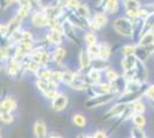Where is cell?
Wrapping results in <instances>:
<instances>
[{
  "label": "cell",
  "mask_w": 154,
  "mask_h": 138,
  "mask_svg": "<svg viewBox=\"0 0 154 138\" xmlns=\"http://www.w3.org/2000/svg\"><path fill=\"white\" fill-rule=\"evenodd\" d=\"M132 123L136 127H139V128H144L146 125V118L144 116V114H135L132 116Z\"/></svg>",
  "instance_id": "22"
},
{
  "label": "cell",
  "mask_w": 154,
  "mask_h": 138,
  "mask_svg": "<svg viewBox=\"0 0 154 138\" xmlns=\"http://www.w3.org/2000/svg\"><path fill=\"white\" fill-rule=\"evenodd\" d=\"M93 136H94V138H108L107 135H106V132L103 131V130H98Z\"/></svg>",
  "instance_id": "35"
},
{
  "label": "cell",
  "mask_w": 154,
  "mask_h": 138,
  "mask_svg": "<svg viewBox=\"0 0 154 138\" xmlns=\"http://www.w3.org/2000/svg\"><path fill=\"white\" fill-rule=\"evenodd\" d=\"M76 12L81 17H83L85 20H89V19H90V9H89L88 5L82 4V5L76 9Z\"/></svg>",
  "instance_id": "24"
},
{
  "label": "cell",
  "mask_w": 154,
  "mask_h": 138,
  "mask_svg": "<svg viewBox=\"0 0 154 138\" xmlns=\"http://www.w3.org/2000/svg\"><path fill=\"white\" fill-rule=\"evenodd\" d=\"M136 50L137 47L134 45H125L122 48V53L124 57H129V55H136Z\"/></svg>",
  "instance_id": "32"
},
{
  "label": "cell",
  "mask_w": 154,
  "mask_h": 138,
  "mask_svg": "<svg viewBox=\"0 0 154 138\" xmlns=\"http://www.w3.org/2000/svg\"><path fill=\"white\" fill-rule=\"evenodd\" d=\"M7 5H13V4H16L19 2V0H6Z\"/></svg>",
  "instance_id": "37"
},
{
  "label": "cell",
  "mask_w": 154,
  "mask_h": 138,
  "mask_svg": "<svg viewBox=\"0 0 154 138\" xmlns=\"http://www.w3.org/2000/svg\"><path fill=\"white\" fill-rule=\"evenodd\" d=\"M153 13H154V12H153Z\"/></svg>",
  "instance_id": "40"
},
{
  "label": "cell",
  "mask_w": 154,
  "mask_h": 138,
  "mask_svg": "<svg viewBox=\"0 0 154 138\" xmlns=\"http://www.w3.org/2000/svg\"><path fill=\"white\" fill-rule=\"evenodd\" d=\"M46 39L48 40L51 44H54V45H60V44L62 43V35H61L60 32H57V31L51 30L50 33H47Z\"/></svg>",
  "instance_id": "15"
},
{
  "label": "cell",
  "mask_w": 154,
  "mask_h": 138,
  "mask_svg": "<svg viewBox=\"0 0 154 138\" xmlns=\"http://www.w3.org/2000/svg\"><path fill=\"white\" fill-rule=\"evenodd\" d=\"M110 54H112V47H110V45H109L108 43H106V41H103L100 44V57L99 58L108 61Z\"/></svg>",
  "instance_id": "16"
},
{
  "label": "cell",
  "mask_w": 154,
  "mask_h": 138,
  "mask_svg": "<svg viewBox=\"0 0 154 138\" xmlns=\"http://www.w3.org/2000/svg\"><path fill=\"white\" fill-rule=\"evenodd\" d=\"M86 79H88V83L90 86L101 83V72L91 68L90 70L86 72Z\"/></svg>",
  "instance_id": "9"
},
{
  "label": "cell",
  "mask_w": 154,
  "mask_h": 138,
  "mask_svg": "<svg viewBox=\"0 0 154 138\" xmlns=\"http://www.w3.org/2000/svg\"><path fill=\"white\" fill-rule=\"evenodd\" d=\"M92 69H97L99 72L101 70H107L109 68V63L107 60H103L101 58H97V59L92 60V65H91Z\"/></svg>",
  "instance_id": "14"
},
{
  "label": "cell",
  "mask_w": 154,
  "mask_h": 138,
  "mask_svg": "<svg viewBox=\"0 0 154 138\" xmlns=\"http://www.w3.org/2000/svg\"><path fill=\"white\" fill-rule=\"evenodd\" d=\"M127 107H128V105H124V104H121V103H117L116 105L113 106L108 112L103 115V120H110V118H121L123 112L125 111Z\"/></svg>",
  "instance_id": "4"
},
{
  "label": "cell",
  "mask_w": 154,
  "mask_h": 138,
  "mask_svg": "<svg viewBox=\"0 0 154 138\" xmlns=\"http://www.w3.org/2000/svg\"><path fill=\"white\" fill-rule=\"evenodd\" d=\"M29 8L32 13H40V12H44L45 6L43 5V2L40 0H30Z\"/></svg>",
  "instance_id": "19"
},
{
  "label": "cell",
  "mask_w": 154,
  "mask_h": 138,
  "mask_svg": "<svg viewBox=\"0 0 154 138\" xmlns=\"http://www.w3.org/2000/svg\"><path fill=\"white\" fill-rule=\"evenodd\" d=\"M33 133L36 138H47V128L43 120H37L33 125Z\"/></svg>",
  "instance_id": "6"
},
{
  "label": "cell",
  "mask_w": 154,
  "mask_h": 138,
  "mask_svg": "<svg viewBox=\"0 0 154 138\" xmlns=\"http://www.w3.org/2000/svg\"><path fill=\"white\" fill-rule=\"evenodd\" d=\"M85 137H86V135H84V133H78L76 138H85Z\"/></svg>",
  "instance_id": "38"
},
{
  "label": "cell",
  "mask_w": 154,
  "mask_h": 138,
  "mask_svg": "<svg viewBox=\"0 0 154 138\" xmlns=\"http://www.w3.org/2000/svg\"><path fill=\"white\" fill-rule=\"evenodd\" d=\"M92 65V58L88 52V50H82L79 53V67L81 69H88Z\"/></svg>",
  "instance_id": "11"
},
{
  "label": "cell",
  "mask_w": 154,
  "mask_h": 138,
  "mask_svg": "<svg viewBox=\"0 0 154 138\" xmlns=\"http://www.w3.org/2000/svg\"><path fill=\"white\" fill-rule=\"evenodd\" d=\"M115 94L113 93H108V94H98L92 98H89V100L85 101V107L86 108H96V107H100V106L107 105L112 100H114Z\"/></svg>",
  "instance_id": "2"
},
{
  "label": "cell",
  "mask_w": 154,
  "mask_h": 138,
  "mask_svg": "<svg viewBox=\"0 0 154 138\" xmlns=\"http://www.w3.org/2000/svg\"><path fill=\"white\" fill-rule=\"evenodd\" d=\"M22 21H23V19H21L20 16L16 15L9 21V23H7L8 24V37H11L15 32L20 31V28L22 26Z\"/></svg>",
  "instance_id": "10"
},
{
  "label": "cell",
  "mask_w": 154,
  "mask_h": 138,
  "mask_svg": "<svg viewBox=\"0 0 154 138\" xmlns=\"http://www.w3.org/2000/svg\"><path fill=\"white\" fill-rule=\"evenodd\" d=\"M17 107V103L13 97H7L2 100L1 103V113H12L13 111L16 109Z\"/></svg>",
  "instance_id": "7"
},
{
  "label": "cell",
  "mask_w": 154,
  "mask_h": 138,
  "mask_svg": "<svg viewBox=\"0 0 154 138\" xmlns=\"http://www.w3.org/2000/svg\"><path fill=\"white\" fill-rule=\"evenodd\" d=\"M68 106V97L63 93H59L55 98L52 100V109L54 112H61Z\"/></svg>",
  "instance_id": "3"
},
{
  "label": "cell",
  "mask_w": 154,
  "mask_h": 138,
  "mask_svg": "<svg viewBox=\"0 0 154 138\" xmlns=\"http://www.w3.org/2000/svg\"><path fill=\"white\" fill-rule=\"evenodd\" d=\"M138 46H143V47L154 46V30L145 33L140 39H139V41H138Z\"/></svg>",
  "instance_id": "13"
},
{
  "label": "cell",
  "mask_w": 154,
  "mask_h": 138,
  "mask_svg": "<svg viewBox=\"0 0 154 138\" xmlns=\"http://www.w3.org/2000/svg\"><path fill=\"white\" fill-rule=\"evenodd\" d=\"M146 138H148V137H146Z\"/></svg>",
  "instance_id": "39"
},
{
  "label": "cell",
  "mask_w": 154,
  "mask_h": 138,
  "mask_svg": "<svg viewBox=\"0 0 154 138\" xmlns=\"http://www.w3.org/2000/svg\"><path fill=\"white\" fill-rule=\"evenodd\" d=\"M113 28L116 32L124 37H131L135 33V20H130L128 17H119L114 21Z\"/></svg>",
  "instance_id": "1"
},
{
  "label": "cell",
  "mask_w": 154,
  "mask_h": 138,
  "mask_svg": "<svg viewBox=\"0 0 154 138\" xmlns=\"http://www.w3.org/2000/svg\"><path fill=\"white\" fill-rule=\"evenodd\" d=\"M137 62L138 59L136 55H129V57H124V59L121 62V66H122L123 72H129V70H132L135 69L137 66Z\"/></svg>",
  "instance_id": "8"
},
{
  "label": "cell",
  "mask_w": 154,
  "mask_h": 138,
  "mask_svg": "<svg viewBox=\"0 0 154 138\" xmlns=\"http://www.w3.org/2000/svg\"><path fill=\"white\" fill-rule=\"evenodd\" d=\"M124 7L127 11H137L140 8V2L138 0H124Z\"/></svg>",
  "instance_id": "26"
},
{
  "label": "cell",
  "mask_w": 154,
  "mask_h": 138,
  "mask_svg": "<svg viewBox=\"0 0 154 138\" xmlns=\"http://www.w3.org/2000/svg\"><path fill=\"white\" fill-rule=\"evenodd\" d=\"M84 40H85V43L88 44V46L97 45V37L94 33L88 32L85 36H84Z\"/></svg>",
  "instance_id": "30"
},
{
  "label": "cell",
  "mask_w": 154,
  "mask_h": 138,
  "mask_svg": "<svg viewBox=\"0 0 154 138\" xmlns=\"http://www.w3.org/2000/svg\"><path fill=\"white\" fill-rule=\"evenodd\" d=\"M66 54H67V52H66V50H64L63 47H57L54 50V52H53V60H54V62L60 65L62 62L63 58L66 57Z\"/></svg>",
  "instance_id": "18"
},
{
  "label": "cell",
  "mask_w": 154,
  "mask_h": 138,
  "mask_svg": "<svg viewBox=\"0 0 154 138\" xmlns=\"http://www.w3.org/2000/svg\"><path fill=\"white\" fill-rule=\"evenodd\" d=\"M30 8L29 7H23V6H19L17 11H16V15L20 16L21 19H26V16L30 14Z\"/></svg>",
  "instance_id": "31"
},
{
  "label": "cell",
  "mask_w": 154,
  "mask_h": 138,
  "mask_svg": "<svg viewBox=\"0 0 154 138\" xmlns=\"http://www.w3.org/2000/svg\"><path fill=\"white\" fill-rule=\"evenodd\" d=\"M92 20L94 21L96 23H98V24L100 26V28L106 26H107V23H108V17H107L106 13H97L96 15L93 16Z\"/></svg>",
  "instance_id": "20"
},
{
  "label": "cell",
  "mask_w": 154,
  "mask_h": 138,
  "mask_svg": "<svg viewBox=\"0 0 154 138\" xmlns=\"http://www.w3.org/2000/svg\"><path fill=\"white\" fill-rule=\"evenodd\" d=\"M0 118H1V122L6 125L12 124L14 122V115L12 113H1Z\"/></svg>",
  "instance_id": "29"
},
{
  "label": "cell",
  "mask_w": 154,
  "mask_h": 138,
  "mask_svg": "<svg viewBox=\"0 0 154 138\" xmlns=\"http://www.w3.org/2000/svg\"><path fill=\"white\" fill-rule=\"evenodd\" d=\"M130 137L131 138H146V133H145L143 128H139V127L134 125V127L130 129Z\"/></svg>",
  "instance_id": "21"
},
{
  "label": "cell",
  "mask_w": 154,
  "mask_h": 138,
  "mask_svg": "<svg viewBox=\"0 0 154 138\" xmlns=\"http://www.w3.org/2000/svg\"><path fill=\"white\" fill-rule=\"evenodd\" d=\"M0 31H1V36L2 37H7L8 36V24L2 23L0 26Z\"/></svg>",
  "instance_id": "34"
},
{
  "label": "cell",
  "mask_w": 154,
  "mask_h": 138,
  "mask_svg": "<svg viewBox=\"0 0 154 138\" xmlns=\"http://www.w3.org/2000/svg\"><path fill=\"white\" fill-rule=\"evenodd\" d=\"M31 23L35 28H44V26H48V17L46 16L44 12L32 13Z\"/></svg>",
  "instance_id": "5"
},
{
  "label": "cell",
  "mask_w": 154,
  "mask_h": 138,
  "mask_svg": "<svg viewBox=\"0 0 154 138\" xmlns=\"http://www.w3.org/2000/svg\"><path fill=\"white\" fill-rule=\"evenodd\" d=\"M81 5H82V4L79 2V0H68V7L71 8V9H75V11H76Z\"/></svg>",
  "instance_id": "33"
},
{
  "label": "cell",
  "mask_w": 154,
  "mask_h": 138,
  "mask_svg": "<svg viewBox=\"0 0 154 138\" xmlns=\"http://www.w3.org/2000/svg\"><path fill=\"white\" fill-rule=\"evenodd\" d=\"M105 76H106V78H107V81H108L109 83H113V82H115L116 79L120 78L119 74H117L114 69H112V68H108V69L106 70Z\"/></svg>",
  "instance_id": "28"
},
{
  "label": "cell",
  "mask_w": 154,
  "mask_h": 138,
  "mask_svg": "<svg viewBox=\"0 0 154 138\" xmlns=\"http://www.w3.org/2000/svg\"><path fill=\"white\" fill-rule=\"evenodd\" d=\"M130 106L132 107L135 114H144L145 109H146V106H145V104H144L141 100H137L135 103H132Z\"/></svg>",
  "instance_id": "25"
},
{
  "label": "cell",
  "mask_w": 154,
  "mask_h": 138,
  "mask_svg": "<svg viewBox=\"0 0 154 138\" xmlns=\"http://www.w3.org/2000/svg\"><path fill=\"white\" fill-rule=\"evenodd\" d=\"M75 79V72H70V70H64L62 72V83L66 85H70L71 83Z\"/></svg>",
  "instance_id": "23"
},
{
  "label": "cell",
  "mask_w": 154,
  "mask_h": 138,
  "mask_svg": "<svg viewBox=\"0 0 154 138\" xmlns=\"http://www.w3.org/2000/svg\"><path fill=\"white\" fill-rule=\"evenodd\" d=\"M88 52L90 54V57L92 58V60L97 59V58H99L100 57V45H91V46H88Z\"/></svg>",
  "instance_id": "27"
},
{
  "label": "cell",
  "mask_w": 154,
  "mask_h": 138,
  "mask_svg": "<svg viewBox=\"0 0 154 138\" xmlns=\"http://www.w3.org/2000/svg\"><path fill=\"white\" fill-rule=\"evenodd\" d=\"M119 7H120L119 0H106L103 6V13L115 14L119 11Z\"/></svg>",
  "instance_id": "12"
},
{
  "label": "cell",
  "mask_w": 154,
  "mask_h": 138,
  "mask_svg": "<svg viewBox=\"0 0 154 138\" xmlns=\"http://www.w3.org/2000/svg\"><path fill=\"white\" fill-rule=\"evenodd\" d=\"M48 138H62V137L60 135H58V133H55V132H52V133L48 135Z\"/></svg>",
  "instance_id": "36"
},
{
  "label": "cell",
  "mask_w": 154,
  "mask_h": 138,
  "mask_svg": "<svg viewBox=\"0 0 154 138\" xmlns=\"http://www.w3.org/2000/svg\"><path fill=\"white\" fill-rule=\"evenodd\" d=\"M71 121H72L74 125H76L78 128H84V127H86V118L84 116L83 114H81V113H75V114L72 115Z\"/></svg>",
  "instance_id": "17"
}]
</instances>
